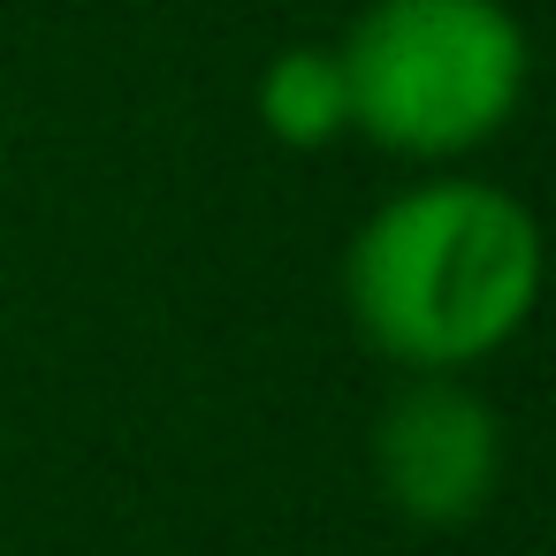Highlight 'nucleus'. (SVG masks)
<instances>
[{
    "label": "nucleus",
    "mask_w": 556,
    "mask_h": 556,
    "mask_svg": "<svg viewBox=\"0 0 556 556\" xmlns=\"http://www.w3.org/2000/svg\"><path fill=\"white\" fill-rule=\"evenodd\" d=\"M541 305V222L518 191L427 168L343 244V313L396 374H472Z\"/></svg>",
    "instance_id": "f257e3e1"
},
{
    "label": "nucleus",
    "mask_w": 556,
    "mask_h": 556,
    "mask_svg": "<svg viewBox=\"0 0 556 556\" xmlns=\"http://www.w3.org/2000/svg\"><path fill=\"white\" fill-rule=\"evenodd\" d=\"M336 54L351 138L419 168L495 146L533 85V39L510 0H366Z\"/></svg>",
    "instance_id": "f03ea898"
},
{
    "label": "nucleus",
    "mask_w": 556,
    "mask_h": 556,
    "mask_svg": "<svg viewBox=\"0 0 556 556\" xmlns=\"http://www.w3.org/2000/svg\"><path fill=\"white\" fill-rule=\"evenodd\" d=\"M366 465L404 526H472L503 488V412L472 374H404L366 427Z\"/></svg>",
    "instance_id": "7ed1b4c3"
},
{
    "label": "nucleus",
    "mask_w": 556,
    "mask_h": 556,
    "mask_svg": "<svg viewBox=\"0 0 556 556\" xmlns=\"http://www.w3.org/2000/svg\"><path fill=\"white\" fill-rule=\"evenodd\" d=\"M252 115L282 153H328L351 138V85L336 39H290L260 62Z\"/></svg>",
    "instance_id": "20e7f679"
}]
</instances>
